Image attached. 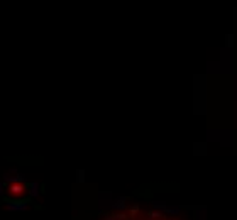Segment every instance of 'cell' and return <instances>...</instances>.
Listing matches in <instances>:
<instances>
[{
	"label": "cell",
	"instance_id": "7",
	"mask_svg": "<svg viewBox=\"0 0 237 220\" xmlns=\"http://www.w3.org/2000/svg\"><path fill=\"white\" fill-rule=\"evenodd\" d=\"M137 210H139V206H132V210H130V215H135V213H137Z\"/></svg>",
	"mask_w": 237,
	"mask_h": 220
},
{
	"label": "cell",
	"instance_id": "1",
	"mask_svg": "<svg viewBox=\"0 0 237 220\" xmlns=\"http://www.w3.org/2000/svg\"><path fill=\"white\" fill-rule=\"evenodd\" d=\"M27 205H29V200H5V208L9 212H26Z\"/></svg>",
	"mask_w": 237,
	"mask_h": 220
},
{
	"label": "cell",
	"instance_id": "8",
	"mask_svg": "<svg viewBox=\"0 0 237 220\" xmlns=\"http://www.w3.org/2000/svg\"><path fill=\"white\" fill-rule=\"evenodd\" d=\"M0 196H4V183H0Z\"/></svg>",
	"mask_w": 237,
	"mask_h": 220
},
{
	"label": "cell",
	"instance_id": "3",
	"mask_svg": "<svg viewBox=\"0 0 237 220\" xmlns=\"http://www.w3.org/2000/svg\"><path fill=\"white\" fill-rule=\"evenodd\" d=\"M4 181H5V183H22V181H24V176H22V174H17V176H10V174H5V176H4Z\"/></svg>",
	"mask_w": 237,
	"mask_h": 220
},
{
	"label": "cell",
	"instance_id": "6",
	"mask_svg": "<svg viewBox=\"0 0 237 220\" xmlns=\"http://www.w3.org/2000/svg\"><path fill=\"white\" fill-rule=\"evenodd\" d=\"M147 217H149L151 220H154V219H159V217H163V215H161L159 212H149V213H147Z\"/></svg>",
	"mask_w": 237,
	"mask_h": 220
},
{
	"label": "cell",
	"instance_id": "2",
	"mask_svg": "<svg viewBox=\"0 0 237 220\" xmlns=\"http://www.w3.org/2000/svg\"><path fill=\"white\" fill-rule=\"evenodd\" d=\"M24 190H26V186H24V185H19V183H14V185L9 188V191L12 193L14 196H19V195H22V193H24Z\"/></svg>",
	"mask_w": 237,
	"mask_h": 220
},
{
	"label": "cell",
	"instance_id": "9",
	"mask_svg": "<svg viewBox=\"0 0 237 220\" xmlns=\"http://www.w3.org/2000/svg\"><path fill=\"white\" fill-rule=\"evenodd\" d=\"M149 220H151V219H149Z\"/></svg>",
	"mask_w": 237,
	"mask_h": 220
},
{
	"label": "cell",
	"instance_id": "4",
	"mask_svg": "<svg viewBox=\"0 0 237 220\" xmlns=\"http://www.w3.org/2000/svg\"><path fill=\"white\" fill-rule=\"evenodd\" d=\"M37 195H39V185H37V183H31V185H29V196H31V198H36Z\"/></svg>",
	"mask_w": 237,
	"mask_h": 220
},
{
	"label": "cell",
	"instance_id": "5",
	"mask_svg": "<svg viewBox=\"0 0 237 220\" xmlns=\"http://www.w3.org/2000/svg\"><path fill=\"white\" fill-rule=\"evenodd\" d=\"M114 208H117V210H124V208H125V198L117 200V201L114 203Z\"/></svg>",
	"mask_w": 237,
	"mask_h": 220
}]
</instances>
